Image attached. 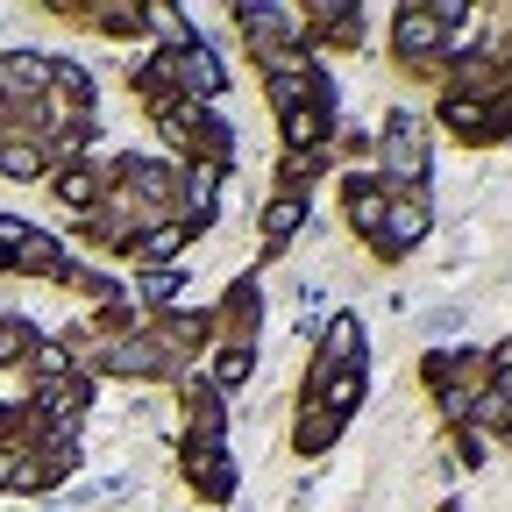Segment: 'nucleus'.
Here are the masks:
<instances>
[{"label":"nucleus","instance_id":"obj_12","mask_svg":"<svg viewBox=\"0 0 512 512\" xmlns=\"http://www.w3.org/2000/svg\"><path fill=\"white\" fill-rule=\"evenodd\" d=\"M0 171H15V178H36V171H43V157H36V150H15V143H8V150H0Z\"/></svg>","mask_w":512,"mask_h":512},{"label":"nucleus","instance_id":"obj_9","mask_svg":"<svg viewBox=\"0 0 512 512\" xmlns=\"http://www.w3.org/2000/svg\"><path fill=\"white\" fill-rule=\"evenodd\" d=\"M178 242H185V228H171V221H164V228H150V235H143V256H150V264H164V256H178Z\"/></svg>","mask_w":512,"mask_h":512},{"label":"nucleus","instance_id":"obj_10","mask_svg":"<svg viewBox=\"0 0 512 512\" xmlns=\"http://www.w3.org/2000/svg\"><path fill=\"white\" fill-rule=\"evenodd\" d=\"M57 200H64V207H93V178H86V171H64V178H57Z\"/></svg>","mask_w":512,"mask_h":512},{"label":"nucleus","instance_id":"obj_7","mask_svg":"<svg viewBox=\"0 0 512 512\" xmlns=\"http://www.w3.org/2000/svg\"><path fill=\"white\" fill-rule=\"evenodd\" d=\"M420 235H427V207L399 200L392 214H384V242H392V249H406V242H420Z\"/></svg>","mask_w":512,"mask_h":512},{"label":"nucleus","instance_id":"obj_4","mask_svg":"<svg viewBox=\"0 0 512 512\" xmlns=\"http://www.w3.org/2000/svg\"><path fill=\"white\" fill-rule=\"evenodd\" d=\"M164 64H171V79H178L185 93H200V100H207V93H221V64H214L207 50H192V43H185V50H171Z\"/></svg>","mask_w":512,"mask_h":512},{"label":"nucleus","instance_id":"obj_6","mask_svg":"<svg viewBox=\"0 0 512 512\" xmlns=\"http://www.w3.org/2000/svg\"><path fill=\"white\" fill-rule=\"evenodd\" d=\"M384 214H392L384 185H377V178H356V185H349V221H356V228H384Z\"/></svg>","mask_w":512,"mask_h":512},{"label":"nucleus","instance_id":"obj_3","mask_svg":"<svg viewBox=\"0 0 512 512\" xmlns=\"http://www.w3.org/2000/svg\"><path fill=\"white\" fill-rule=\"evenodd\" d=\"M356 342H363V320H356V313H335V320H328V335H320V363H313V377H320V370H356V356H363Z\"/></svg>","mask_w":512,"mask_h":512},{"label":"nucleus","instance_id":"obj_2","mask_svg":"<svg viewBox=\"0 0 512 512\" xmlns=\"http://www.w3.org/2000/svg\"><path fill=\"white\" fill-rule=\"evenodd\" d=\"M384 185H413L427 178V136H420V121L413 114H392V136H384Z\"/></svg>","mask_w":512,"mask_h":512},{"label":"nucleus","instance_id":"obj_11","mask_svg":"<svg viewBox=\"0 0 512 512\" xmlns=\"http://www.w3.org/2000/svg\"><path fill=\"white\" fill-rule=\"evenodd\" d=\"M299 214H306V207H299V200H278V207H271V214H264V228H271V242H285V235H292V228H299Z\"/></svg>","mask_w":512,"mask_h":512},{"label":"nucleus","instance_id":"obj_5","mask_svg":"<svg viewBox=\"0 0 512 512\" xmlns=\"http://www.w3.org/2000/svg\"><path fill=\"white\" fill-rule=\"evenodd\" d=\"M43 86H50V57L15 50L8 64H0V93H43Z\"/></svg>","mask_w":512,"mask_h":512},{"label":"nucleus","instance_id":"obj_1","mask_svg":"<svg viewBox=\"0 0 512 512\" xmlns=\"http://www.w3.org/2000/svg\"><path fill=\"white\" fill-rule=\"evenodd\" d=\"M448 29H463V0H441V8H406L399 15V64H420L448 43Z\"/></svg>","mask_w":512,"mask_h":512},{"label":"nucleus","instance_id":"obj_8","mask_svg":"<svg viewBox=\"0 0 512 512\" xmlns=\"http://www.w3.org/2000/svg\"><path fill=\"white\" fill-rule=\"evenodd\" d=\"M356 399H363V363H356V370H342V377H335V384H328V413H335V420H342V413H349V406H356Z\"/></svg>","mask_w":512,"mask_h":512}]
</instances>
